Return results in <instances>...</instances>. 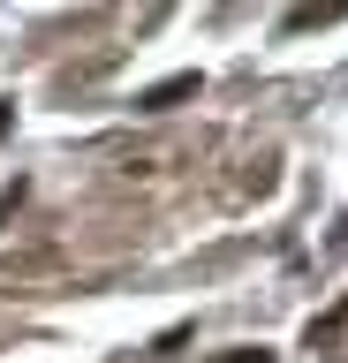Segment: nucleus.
Here are the masks:
<instances>
[{"label": "nucleus", "instance_id": "obj_1", "mask_svg": "<svg viewBox=\"0 0 348 363\" xmlns=\"http://www.w3.org/2000/svg\"><path fill=\"white\" fill-rule=\"evenodd\" d=\"M189 91H197V76H174V84H159V91H144L137 106H152V113H159V106H174V99H189Z\"/></svg>", "mask_w": 348, "mask_h": 363}, {"label": "nucleus", "instance_id": "obj_2", "mask_svg": "<svg viewBox=\"0 0 348 363\" xmlns=\"http://www.w3.org/2000/svg\"><path fill=\"white\" fill-rule=\"evenodd\" d=\"M228 363H265V348H250V356H228Z\"/></svg>", "mask_w": 348, "mask_h": 363}, {"label": "nucleus", "instance_id": "obj_3", "mask_svg": "<svg viewBox=\"0 0 348 363\" xmlns=\"http://www.w3.org/2000/svg\"><path fill=\"white\" fill-rule=\"evenodd\" d=\"M0 129H8V106H0Z\"/></svg>", "mask_w": 348, "mask_h": 363}]
</instances>
